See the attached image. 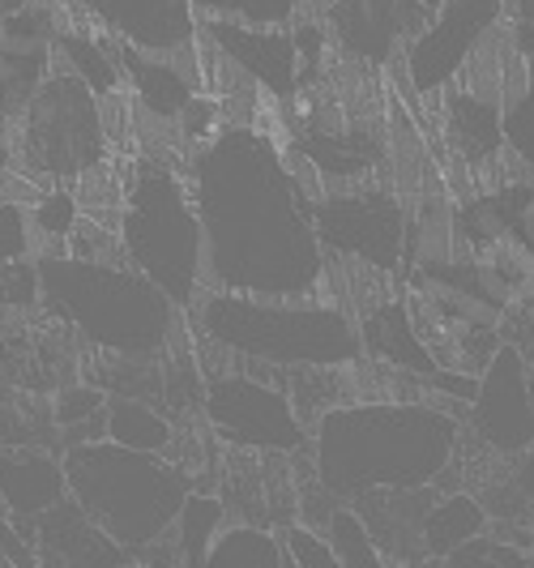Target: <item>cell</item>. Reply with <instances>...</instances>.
Instances as JSON below:
<instances>
[{
  "label": "cell",
  "mask_w": 534,
  "mask_h": 568,
  "mask_svg": "<svg viewBox=\"0 0 534 568\" xmlns=\"http://www.w3.org/2000/svg\"><path fill=\"white\" fill-rule=\"evenodd\" d=\"M69 496L85 517L124 551L159 542L175 526L193 484L159 454H133L112 440H85L64 449Z\"/></svg>",
  "instance_id": "6"
},
{
  "label": "cell",
  "mask_w": 534,
  "mask_h": 568,
  "mask_svg": "<svg viewBox=\"0 0 534 568\" xmlns=\"http://www.w3.org/2000/svg\"><path fill=\"white\" fill-rule=\"evenodd\" d=\"M108 440L120 449H133V454H168L171 424L150 402L112 394V402H108Z\"/></svg>",
  "instance_id": "25"
},
{
  "label": "cell",
  "mask_w": 534,
  "mask_h": 568,
  "mask_svg": "<svg viewBox=\"0 0 534 568\" xmlns=\"http://www.w3.org/2000/svg\"><path fill=\"white\" fill-rule=\"evenodd\" d=\"M201 34L219 48V57L226 64H235V73H244L270 99L286 103L300 94L304 60H300L295 30L249 27V22H231V18H201Z\"/></svg>",
  "instance_id": "13"
},
{
  "label": "cell",
  "mask_w": 534,
  "mask_h": 568,
  "mask_svg": "<svg viewBox=\"0 0 534 568\" xmlns=\"http://www.w3.org/2000/svg\"><path fill=\"white\" fill-rule=\"evenodd\" d=\"M423 4H427V9H432V13H436V9H441V4H445V0H423Z\"/></svg>",
  "instance_id": "43"
},
{
  "label": "cell",
  "mask_w": 534,
  "mask_h": 568,
  "mask_svg": "<svg viewBox=\"0 0 534 568\" xmlns=\"http://www.w3.org/2000/svg\"><path fill=\"white\" fill-rule=\"evenodd\" d=\"M201 568H286V547L261 526H226Z\"/></svg>",
  "instance_id": "27"
},
{
  "label": "cell",
  "mask_w": 534,
  "mask_h": 568,
  "mask_svg": "<svg viewBox=\"0 0 534 568\" xmlns=\"http://www.w3.org/2000/svg\"><path fill=\"white\" fill-rule=\"evenodd\" d=\"M108 402L112 398H108L103 389H85V385L60 389L57 424H60V432H64V449L108 436Z\"/></svg>",
  "instance_id": "30"
},
{
  "label": "cell",
  "mask_w": 534,
  "mask_h": 568,
  "mask_svg": "<svg viewBox=\"0 0 534 568\" xmlns=\"http://www.w3.org/2000/svg\"><path fill=\"white\" fill-rule=\"evenodd\" d=\"M201 334L240 359L270 368H351L364 359L360 321L321 300H261L210 291L198 304Z\"/></svg>",
  "instance_id": "4"
},
{
  "label": "cell",
  "mask_w": 534,
  "mask_h": 568,
  "mask_svg": "<svg viewBox=\"0 0 534 568\" xmlns=\"http://www.w3.org/2000/svg\"><path fill=\"white\" fill-rule=\"evenodd\" d=\"M508 30L526 60H534V0H508Z\"/></svg>",
  "instance_id": "37"
},
{
  "label": "cell",
  "mask_w": 534,
  "mask_h": 568,
  "mask_svg": "<svg viewBox=\"0 0 534 568\" xmlns=\"http://www.w3.org/2000/svg\"><path fill=\"white\" fill-rule=\"evenodd\" d=\"M214 115H219V108H214L210 99H201V94H198V99H193V108L180 115V133H184L189 142H201V138L214 129Z\"/></svg>",
  "instance_id": "38"
},
{
  "label": "cell",
  "mask_w": 534,
  "mask_h": 568,
  "mask_svg": "<svg viewBox=\"0 0 534 568\" xmlns=\"http://www.w3.org/2000/svg\"><path fill=\"white\" fill-rule=\"evenodd\" d=\"M30 223H34L39 235H48V240H73L78 227H82V201H78V193H69L64 184H57V189H48V193L34 197Z\"/></svg>",
  "instance_id": "32"
},
{
  "label": "cell",
  "mask_w": 534,
  "mask_h": 568,
  "mask_svg": "<svg viewBox=\"0 0 534 568\" xmlns=\"http://www.w3.org/2000/svg\"><path fill=\"white\" fill-rule=\"evenodd\" d=\"M517 235L534 248V193H531V201H526V210H522V219H517Z\"/></svg>",
  "instance_id": "40"
},
{
  "label": "cell",
  "mask_w": 534,
  "mask_h": 568,
  "mask_svg": "<svg viewBox=\"0 0 534 568\" xmlns=\"http://www.w3.org/2000/svg\"><path fill=\"white\" fill-rule=\"evenodd\" d=\"M466 419L492 454L522 457L534 449V364L517 342H505L478 376V398Z\"/></svg>",
  "instance_id": "11"
},
{
  "label": "cell",
  "mask_w": 534,
  "mask_h": 568,
  "mask_svg": "<svg viewBox=\"0 0 534 568\" xmlns=\"http://www.w3.org/2000/svg\"><path fill=\"white\" fill-rule=\"evenodd\" d=\"M115 57H120V69L129 73L141 108L150 115H159V120H175L180 124V115L189 112L193 99H198V82L180 64H171V57L141 52L133 43H115Z\"/></svg>",
  "instance_id": "22"
},
{
  "label": "cell",
  "mask_w": 534,
  "mask_h": 568,
  "mask_svg": "<svg viewBox=\"0 0 534 568\" xmlns=\"http://www.w3.org/2000/svg\"><path fill=\"white\" fill-rule=\"evenodd\" d=\"M223 500L219 496H205V491H193L184 500V509L171 526V547L180 556V568H201L214 539L223 535Z\"/></svg>",
  "instance_id": "26"
},
{
  "label": "cell",
  "mask_w": 534,
  "mask_h": 568,
  "mask_svg": "<svg viewBox=\"0 0 534 568\" xmlns=\"http://www.w3.org/2000/svg\"><path fill=\"white\" fill-rule=\"evenodd\" d=\"M43 304V283H39V256L0 265V313H27Z\"/></svg>",
  "instance_id": "33"
},
{
  "label": "cell",
  "mask_w": 534,
  "mask_h": 568,
  "mask_svg": "<svg viewBox=\"0 0 534 568\" xmlns=\"http://www.w3.org/2000/svg\"><path fill=\"white\" fill-rule=\"evenodd\" d=\"M487 530H492V513L475 491L436 496L432 509L423 513V556L427 560H450L453 551L483 539Z\"/></svg>",
  "instance_id": "23"
},
{
  "label": "cell",
  "mask_w": 534,
  "mask_h": 568,
  "mask_svg": "<svg viewBox=\"0 0 534 568\" xmlns=\"http://www.w3.org/2000/svg\"><path fill=\"white\" fill-rule=\"evenodd\" d=\"M466 278L505 316L534 308V248L522 235H508L501 244L466 253Z\"/></svg>",
  "instance_id": "19"
},
{
  "label": "cell",
  "mask_w": 534,
  "mask_h": 568,
  "mask_svg": "<svg viewBox=\"0 0 534 568\" xmlns=\"http://www.w3.org/2000/svg\"><path fill=\"white\" fill-rule=\"evenodd\" d=\"M441 129H445V150H453L471 175L492 171L508 154L505 108L478 99L462 85H450L441 94Z\"/></svg>",
  "instance_id": "17"
},
{
  "label": "cell",
  "mask_w": 534,
  "mask_h": 568,
  "mask_svg": "<svg viewBox=\"0 0 534 568\" xmlns=\"http://www.w3.org/2000/svg\"><path fill=\"white\" fill-rule=\"evenodd\" d=\"M312 223L321 248L342 261H360L376 274H397L411 253V214L394 189L355 184L321 193L312 205Z\"/></svg>",
  "instance_id": "8"
},
{
  "label": "cell",
  "mask_w": 534,
  "mask_h": 568,
  "mask_svg": "<svg viewBox=\"0 0 534 568\" xmlns=\"http://www.w3.org/2000/svg\"><path fill=\"white\" fill-rule=\"evenodd\" d=\"M534 193V175L522 180H496L471 189L466 197H457V240L462 253H478L487 244H501L508 235H517V219L526 210Z\"/></svg>",
  "instance_id": "20"
},
{
  "label": "cell",
  "mask_w": 534,
  "mask_h": 568,
  "mask_svg": "<svg viewBox=\"0 0 534 568\" xmlns=\"http://www.w3.org/2000/svg\"><path fill=\"white\" fill-rule=\"evenodd\" d=\"M57 48L69 73L82 78L99 99H112L120 90V57L103 34H90V30H57Z\"/></svg>",
  "instance_id": "24"
},
{
  "label": "cell",
  "mask_w": 534,
  "mask_h": 568,
  "mask_svg": "<svg viewBox=\"0 0 534 568\" xmlns=\"http://www.w3.org/2000/svg\"><path fill=\"white\" fill-rule=\"evenodd\" d=\"M291 150L309 163L325 184H364L372 171L385 163V142L372 138V129H360L351 120H312L295 133Z\"/></svg>",
  "instance_id": "16"
},
{
  "label": "cell",
  "mask_w": 534,
  "mask_h": 568,
  "mask_svg": "<svg viewBox=\"0 0 534 568\" xmlns=\"http://www.w3.org/2000/svg\"><path fill=\"white\" fill-rule=\"evenodd\" d=\"M360 338H364V355L372 364L406 372L420 385H427L441 372V359L423 342L415 313H411L406 300H381V304H372L364 313V321H360Z\"/></svg>",
  "instance_id": "18"
},
{
  "label": "cell",
  "mask_w": 534,
  "mask_h": 568,
  "mask_svg": "<svg viewBox=\"0 0 534 568\" xmlns=\"http://www.w3.org/2000/svg\"><path fill=\"white\" fill-rule=\"evenodd\" d=\"M39 283L43 308L115 359H159L175 338L180 308L133 265L39 253Z\"/></svg>",
  "instance_id": "3"
},
{
  "label": "cell",
  "mask_w": 534,
  "mask_h": 568,
  "mask_svg": "<svg viewBox=\"0 0 534 568\" xmlns=\"http://www.w3.org/2000/svg\"><path fill=\"white\" fill-rule=\"evenodd\" d=\"M441 568H505V565H501V556H496L492 535H483V539L466 542L462 551H453L450 560H441Z\"/></svg>",
  "instance_id": "36"
},
{
  "label": "cell",
  "mask_w": 534,
  "mask_h": 568,
  "mask_svg": "<svg viewBox=\"0 0 534 568\" xmlns=\"http://www.w3.org/2000/svg\"><path fill=\"white\" fill-rule=\"evenodd\" d=\"M432 9L423 0H330L325 27L330 39L342 48V57L364 64V69H385L397 60L427 27Z\"/></svg>",
  "instance_id": "12"
},
{
  "label": "cell",
  "mask_w": 534,
  "mask_h": 568,
  "mask_svg": "<svg viewBox=\"0 0 534 568\" xmlns=\"http://www.w3.org/2000/svg\"><path fill=\"white\" fill-rule=\"evenodd\" d=\"M513 484L522 487V491H526V500L534 505V449L517 457V466H513Z\"/></svg>",
  "instance_id": "39"
},
{
  "label": "cell",
  "mask_w": 534,
  "mask_h": 568,
  "mask_svg": "<svg viewBox=\"0 0 534 568\" xmlns=\"http://www.w3.org/2000/svg\"><path fill=\"white\" fill-rule=\"evenodd\" d=\"M57 22L43 9H22L0 22V115L18 120L27 115L30 99L48 82Z\"/></svg>",
  "instance_id": "15"
},
{
  "label": "cell",
  "mask_w": 534,
  "mask_h": 568,
  "mask_svg": "<svg viewBox=\"0 0 534 568\" xmlns=\"http://www.w3.org/2000/svg\"><path fill=\"white\" fill-rule=\"evenodd\" d=\"M508 18V0H445L420 39L402 52L406 85L423 103H436L450 85H457L462 69L471 64L478 43Z\"/></svg>",
  "instance_id": "10"
},
{
  "label": "cell",
  "mask_w": 534,
  "mask_h": 568,
  "mask_svg": "<svg viewBox=\"0 0 534 568\" xmlns=\"http://www.w3.org/2000/svg\"><path fill=\"white\" fill-rule=\"evenodd\" d=\"M69 500V475L64 462L48 454H9L0 449V505L18 521H39L43 513Z\"/></svg>",
  "instance_id": "21"
},
{
  "label": "cell",
  "mask_w": 534,
  "mask_h": 568,
  "mask_svg": "<svg viewBox=\"0 0 534 568\" xmlns=\"http://www.w3.org/2000/svg\"><path fill=\"white\" fill-rule=\"evenodd\" d=\"M325 535L334 542L342 568H390V556L381 551V542L372 535V526L364 521V513L355 505L334 500L325 513Z\"/></svg>",
  "instance_id": "28"
},
{
  "label": "cell",
  "mask_w": 534,
  "mask_h": 568,
  "mask_svg": "<svg viewBox=\"0 0 534 568\" xmlns=\"http://www.w3.org/2000/svg\"><path fill=\"white\" fill-rule=\"evenodd\" d=\"M22 9H30V0H0V22L13 18V13H22Z\"/></svg>",
  "instance_id": "41"
},
{
  "label": "cell",
  "mask_w": 534,
  "mask_h": 568,
  "mask_svg": "<svg viewBox=\"0 0 534 568\" xmlns=\"http://www.w3.org/2000/svg\"><path fill=\"white\" fill-rule=\"evenodd\" d=\"M30 210L22 201H4L0 197V265H13V261H27L30 256Z\"/></svg>",
  "instance_id": "35"
},
{
  "label": "cell",
  "mask_w": 534,
  "mask_h": 568,
  "mask_svg": "<svg viewBox=\"0 0 534 568\" xmlns=\"http://www.w3.org/2000/svg\"><path fill=\"white\" fill-rule=\"evenodd\" d=\"M505 142L508 159H517L534 175V60H522L505 94Z\"/></svg>",
  "instance_id": "29"
},
{
  "label": "cell",
  "mask_w": 534,
  "mask_h": 568,
  "mask_svg": "<svg viewBox=\"0 0 534 568\" xmlns=\"http://www.w3.org/2000/svg\"><path fill=\"white\" fill-rule=\"evenodd\" d=\"M64 4L108 27L120 43H133L154 57L189 52L201 34L193 0H64Z\"/></svg>",
  "instance_id": "14"
},
{
  "label": "cell",
  "mask_w": 534,
  "mask_h": 568,
  "mask_svg": "<svg viewBox=\"0 0 534 568\" xmlns=\"http://www.w3.org/2000/svg\"><path fill=\"white\" fill-rule=\"evenodd\" d=\"M450 398H372L325 410L312 424V470L325 496L364 500L372 491H420L445 479L462 436Z\"/></svg>",
  "instance_id": "2"
},
{
  "label": "cell",
  "mask_w": 534,
  "mask_h": 568,
  "mask_svg": "<svg viewBox=\"0 0 534 568\" xmlns=\"http://www.w3.org/2000/svg\"><path fill=\"white\" fill-rule=\"evenodd\" d=\"M526 313H531V316H534V308H526Z\"/></svg>",
  "instance_id": "44"
},
{
  "label": "cell",
  "mask_w": 534,
  "mask_h": 568,
  "mask_svg": "<svg viewBox=\"0 0 534 568\" xmlns=\"http://www.w3.org/2000/svg\"><path fill=\"white\" fill-rule=\"evenodd\" d=\"M115 240L124 265L145 274L180 313L198 308L205 278V231L189 180L171 163L138 159L120 197Z\"/></svg>",
  "instance_id": "5"
},
{
  "label": "cell",
  "mask_w": 534,
  "mask_h": 568,
  "mask_svg": "<svg viewBox=\"0 0 534 568\" xmlns=\"http://www.w3.org/2000/svg\"><path fill=\"white\" fill-rule=\"evenodd\" d=\"M189 189L205 231V278L214 291L261 300H316L325 248L312 223L300 168L270 133L226 124L189 163Z\"/></svg>",
  "instance_id": "1"
},
{
  "label": "cell",
  "mask_w": 534,
  "mask_h": 568,
  "mask_svg": "<svg viewBox=\"0 0 534 568\" xmlns=\"http://www.w3.org/2000/svg\"><path fill=\"white\" fill-rule=\"evenodd\" d=\"M282 547H286V560L295 568H342L330 535H316L312 526H286Z\"/></svg>",
  "instance_id": "34"
},
{
  "label": "cell",
  "mask_w": 534,
  "mask_h": 568,
  "mask_svg": "<svg viewBox=\"0 0 534 568\" xmlns=\"http://www.w3.org/2000/svg\"><path fill=\"white\" fill-rule=\"evenodd\" d=\"M300 4L304 0H193V9L205 18H231L249 27H291L300 22Z\"/></svg>",
  "instance_id": "31"
},
{
  "label": "cell",
  "mask_w": 534,
  "mask_h": 568,
  "mask_svg": "<svg viewBox=\"0 0 534 568\" xmlns=\"http://www.w3.org/2000/svg\"><path fill=\"white\" fill-rule=\"evenodd\" d=\"M99 103L103 99L69 69L48 73V82L39 85V94L22 115V154L34 180L60 184L103 168L108 129Z\"/></svg>",
  "instance_id": "7"
},
{
  "label": "cell",
  "mask_w": 534,
  "mask_h": 568,
  "mask_svg": "<svg viewBox=\"0 0 534 568\" xmlns=\"http://www.w3.org/2000/svg\"><path fill=\"white\" fill-rule=\"evenodd\" d=\"M205 419L235 449L261 454H300L312 445L309 424L300 419L286 385H270L256 376H214L205 385Z\"/></svg>",
  "instance_id": "9"
},
{
  "label": "cell",
  "mask_w": 534,
  "mask_h": 568,
  "mask_svg": "<svg viewBox=\"0 0 534 568\" xmlns=\"http://www.w3.org/2000/svg\"><path fill=\"white\" fill-rule=\"evenodd\" d=\"M9 163H13V150H9V142H4V138H0V175H4V171H9Z\"/></svg>",
  "instance_id": "42"
}]
</instances>
